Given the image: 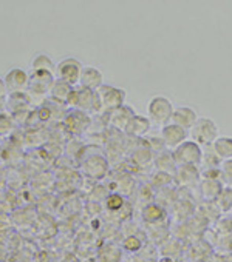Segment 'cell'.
Listing matches in <instances>:
<instances>
[{
	"label": "cell",
	"instance_id": "obj_16",
	"mask_svg": "<svg viewBox=\"0 0 232 262\" xmlns=\"http://www.w3.org/2000/svg\"><path fill=\"white\" fill-rule=\"evenodd\" d=\"M224 188L217 179H204L201 182V196L207 201H217Z\"/></svg>",
	"mask_w": 232,
	"mask_h": 262
},
{
	"label": "cell",
	"instance_id": "obj_18",
	"mask_svg": "<svg viewBox=\"0 0 232 262\" xmlns=\"http://www.w3.org/2000/svg\"><path fill=\"white\" fill-rule=\"evenodd\" d=\"M143 216H144V219L147 222L153 224V222H158V221H161L164 217V210L161 207L155 205V204H150L143 210Z\"/></svg>",
	"mask_w": 232,
	"mask_h": 262
},
{
	"label": "cell",
	"instance_id": "obj_22",
	"mask_svg": "<svg viewBox=\"0 0 232 262\" xmlns=\"http://www.w3.org/2000/svg\"><path fill=\"white\" fill-rule=\"evenodd\" d=\"M13 128L11 119L7 117V114H0V133H8V131Z\"/></svg>",
	"mask_w": 232,
	"mask_h": 262
},
{
	"label": "cell",
	"instance_id": "obj_21",
	"mask_svg": "<svg viewBox=\"0 0 232 262\" xmlns=\"http://www.w3.org/2000/svg\"><path fill=\"white\" fill-rule=\"evenodd\" d=\"M220 174L224 178V181H226V182L232 184V159H230V161H224V162H221Z\"/></svg>",
	"mask_w": 232,
	"mask_h": 262
},
{
	"label": "cell",
	"instance_id": "obj_2",
	"mask_svg": "<svg viewBox=\"0 0 232 262\" xmlns=\"http://www.w3.org/2000/svg\"><path fill=\"white\" fill-rule=\"evenodd\" d=\"M173 111L175 108L172 100L164 96H155L149 100L147 114H149V120L153 125H160V126L169 125L172 122Z\"/></svg>",
	"mask_w": 232,
	"mask_h": 262
},
{
	"label": "cell",
	"instance_id": "obj_8",
	"mask_svg": "<svg viewBox=\"0 0 232 262\" xmlns=\"http://www.w3.org/2000/svg\"><path fill=\"white\" fill-rule=\"evenodd\" d=\"M189 131L175 125V123H169L166 126L161 128V141L166 147L169 148H178L181 144H184L187 141Z\"/></svg>",
	"mask_w": 232,
	"mask_h": 262
},
{
	"label": "cell",
	"instance_id": "obj_15",
	"mask_svg": "<svg viewBox=\"0 0 232 262\" xmlns=\"http://www.w3.org/2000/svg\"><path fill=\"white\" fill-rule=\"evenodd\" d=\"M210 148H212V151H214L223 162L232 159V138L220 136V138L210 145Z\"/></svg>",
	"mask_w": 232,
	"mask_h": 262
},
{
	"label": "cell",
	"instance_id": "obj_24",
	"mask_svg": "<svg viewBox=\"0 0 232 262\" xmlns=\"http://www.w3.org/2000/svg\"><path fill=\"white\" fill-rule=\"evenodd\" d=\"M7 94H8V90H7L5 80L0 79V97H7Z\"/></svg>",
	"mask_w": 232,
	"mask_h": 262
},
{
	"label": "cell",
	"instance_id": "obj_14",
	"mask_svg": "<svg viewBox=\"0 0 232 262\" xmlns=\"http://www.w3.org/2000/svg\"><path fill=\"white\" fill-rule=\"evenodd\" d=\"M150 126H152V122L149 120V117H143V116H138V114H137V116L129 122L126 131H127L129 135H132V136L141 138V136L147 135V131L150 129Z\"/></svg>",
	"mask_w": 232,
	"mask_h": 262
},
{
	"label": "cell",
	"instance_id": "obj_23",
	"mask_svg": "<svg viewBox=\"0 0 232 262\" xmlns=\"http://www.w3.org/2000/svg\"><path fill=\"white\" fill-rule=\"evenodd\" d=\"M124 247H126L127 250H130V251H137V250H140V247H141V241H140L138 237H135V236H130V237L126 239Z\"/></svg>",
	"mask_w": 232,
	"mask_h": 262
},
{
	"label": "cell",
	"instance_id": "obj_12",
	"mask_svg": "<svg viewBox=\"0 0 232 262\" xmlns=\"http://www.w3.org/2000/svg\"><path fill=\"white\" fill-rule=\"evenodd\" d=\"M88 123H90L88 116L81 110H73L70 114H67V126L74 135L84 133V131L88 128Z\"/></svg>",
	"mask_w": 232,
	"mask_h": 262
},
{
	"label": "cell",
	"instance_id": "obj_19",
	"mask_svg": "<svg viewBox=\"0 0 232 262\" xmlns=\"http://www.w3.org/2000/svg\"><path fill=\"white\" fill-rule=\"evenodd\" d=\"M217 201L221 202V208L224 211H229L232 208V188H224Z\"/></svg>",
	"mask_w": 232,
	"mask_h": 262
},
{
	"label": "cell",
	"instance_id": "obj_25",
	"mask_svg": "<svg viewBox=\"0 0 232 262\" xmlns=\"http://www.w3.org/2000/svg\"><path fill=\"white\" fill-rule=\"evenodd\" d=\"M7 97H0V114H2L4 111H5V108H7Z\"/></svg>",
	"mask_w": 232,
	"mask_h": 262
},
{
	"label": "cell",
	"instance_id": "obj_11",
	"mask_svg": "<svg viewBox=\"0 0 232 262\" xmlns=\"http://www.w3.org/2000/svg\"><path fill=\"white\" fill-rule=\"evenodd\" d=\"M81 86L98 91L102 85H104V77L102 73L94 68V67H84L82 74H81Z\"/></svg>",
	"mask_w": 232,
	"mask_h": 262
},
{
	"label": "cell",
	"instance_id": "obj_4",
	"mask_svg": "<svg viewBox=\"0 0 232 262\" xmlns=\"http://www.w3.org/2000/svg\"><path fill=\"white\" fill-rule=\"evenodd\" d=\"M82 63L78 60V59H73V57H68V59H64L57 63V68H56V74H57V79L74 86L81 82V74H82Z\"/></svg>",
	"mask_w": 232,
	"mask_h": 262
},
{
	"label": "cell",
	"instance_id": "obj_10",
	"mask_svg": "<svg viewBox=\"0 0 232 262\" xmlns=\"http://www.w3.org/2000/svg\"><path fill=\"white\" fill-rule=\"evenodd\" d=\"M197 120H198V114H197V111L194 108H190V106H178L173 111L170 123H175V125L190 131V128L195 125Z\"/></svg>",
	"mask_w": 232,
	"mask_h": 262
},
{
	"label": "cell",
	"instance_id": "obj_13",
	"mask_svg": "<svg viewBox=\"0 0 232 262\" xmlns=\"http://www.w3.org/2000/svg\"><path fill=\"white\" fill-rule=\"evenodd\" d=\"M74 93V88L59 79H56L54 85L50 90V96L53 100H56L57 103H70L71 96Z\"/></svg>",
	"mask_w": 232,
	"mask_h": 262
},
{
	"label": "cell",
	"instance_id": "obj_6",
	"mask_svg": "<svg viewBox=\"0 0 232 262\" xmlns=\"http://www.w3.org/2000/svg\"><path fill=\"white\" fill-rule=\"evenodd\" d=\"M70 103H74L76 110H81L84 113L85 111H96L98 108H102L101 102H99L98 91H93V90H88L84 86H81L79 90H74Z\"/></svg>",
	"mask_w": 232,
	"mask_h": 262
},
{
	"label": "cell",
	"instance_id": "obj_7",
	"mask_svg": "<svg viewBox=\"0 0 232 262\" xmlns=\"http://www.w3.org/2000/svg\"><path fill=\"white\" fill-rule=\"evenodd\" d=\"M56 79L53 73H47V71H33V74L30 76V85H28V91L34 96H45L47 93H50L51 86L54 85Z\"/></svg>",
	"mask_w": 232,
	"mask_h": 262
},
{
	"label": "cell",
	"instance_id": "obj_9",
	"mask_svg": "<svg viewBox=\"0 0 232 262\" xmlns=\"http://www.w3.org/2000/svg\"><path fill=\"white\" fill-rule=\"evenodd\" d=\"M5 85L10 94H19V93H25V90H28L30 85V76L19 68L11 70L7 76H5Z\"/></svg>",
	"mask_w": 232,
	"mask_h": 262
},
{
	"label": "cell",
	"instance_id": "obj_20",
	"mask_svg": "<svg viewBox=\"0 0 232 262\" xmlns=\"http://www.w3.org/2000/svg\"><path fill=\"white\" fill-rule=\"evenodd\" d=\"M105 205H107V208L108 210H120L123 205H124V199H123V196H120V194H110L108 198H107V201H105Z\"/></svg>",
	"mask_w": 232,
	"mask_h": 262
},
{
	"label": "cell",
	"instance_id": "obj_3",
	"mask_svg": "<svg viewBox=\"0 0 232 262\" xmlns=\"http://www.w3.org/2000/svg\"><path fill=\"white\" fill-rule=\"evenodd\" d=\"M173 161L178 167H198L203 162V150L194 141H186L172 151Z\"/></svg>",
	"mask_w": 232,
	"mask_h": 262
},
{
	"label": "cell",
	"instance_id": "obj_1",
	"mask_svg": "<svg viewBox=\"0 0 232 262\" xmlns=\"http://www.w3.org/2000/svg\"><path fill=\"white\" fill-rule=\"evenodd\" d=\"M189 136H190V141H194L200 147H210L220 138L218 126L212 119L198 117V120L189 131Z\"/></svg>",
	"mask_w": 232,
	"mask_h": 262
},
{
	"label": "cell",
	"instance_id": "obj_5",
	"mask_svg": "<svg viewBox=\"0 0 232 262\" xmlns=\"http://www.w3.org/2000/svg\"><path fill=\"white\" fill-rule=\"evenodd\" d=\"M98 96H99L101 106L105 110L114 111V110L124 106L126 91L123 88H116L113 85H102L98 90Z\"/></svg>",
	"mask_w": 232,
	"mask_h": 262
},
{
	"label": "cell",
	"instance_id": "obj_17",
	"mask_svg": "<svg viewBox=\"0 0 232 262\" xmlns=\"http://www.w3.org/2000/svg\"><path fill=\"white\" fill-rule=\"evenodd\" d=\"M56 68L57 67L53 63V60L47 54H39L33 60V71H47V73L56 74Z\"/></svg>",
	"mask_w": 232,
	"mask_h": 262
}]
</instances>
